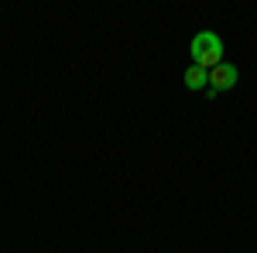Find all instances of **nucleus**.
<instances>
[{
    "mask_svg": "<svg viewBox=\"0 0 257 253\" xmlns=\"http://www.w3.org/2000/svg\"><path fill=\"white\" fill-rule=\"evenodd\" d=\"M189 55H192V65H199V69H216L223 59V38H219L216 31H199L196 38H192V45H189Z\"/></svg>",
    "mask_w": 257,
    "mask_h": 253,
    "instance_id": "nucleus-1",
    "label": "nucleus"
},
{
    "mask_svg": "<svg viewBox=\"0 0 257 253\" xmlns=\"http://www.w3.org/2000/svg\"><path fill=\"white\" fill-rule=\"evenodd\" d=\"M237 79H240V72H237V65L233 62H219L216 69H209V96H219V93H230L233 86H237Z\"/></svg>",
    "mask_w": 257,
    "mask_h": 253,
    "instance_id": "nucleus-2",
    "label": "nucleus"
},
{
    "mask_svg": "<svg viewBox=\"0 0 257 253\" xmlns=\"http://www.w3.org/2000/svg\"><path fill=\"white\" fill-rule=\"evenodd\" d=\"M182 82H185L192 93H199V89H209V72H206V69H199V65H189V69L182 72Z\"/></svg>",
    "mask_w": 257,
    "mask_h": 253,
    "instance_id": "nucleus-3",
    "label": "nucleus"
}]
</instances>
